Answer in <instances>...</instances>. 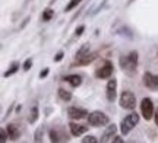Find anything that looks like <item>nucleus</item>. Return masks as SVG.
Masks as SVG:
<instances>
[{"label": "nucleus", "mask_w": 158, "mask_h": 143, "mask_svg": "<svg viewBox=\"0 0 158 143\" xmlns=\"http://www.w3.org/2000/svg\"><path fill=\"white\" fill-rule=\"evenodd\" d=\"M138 57H139V54L138 51H130L127 56H123V57H120V67L123 69V72L132 76V74H135L136 69H138Z\"/></svg>", "instance_id": "f257e3e1"}, {"label": "nucleus", "mask_w": 158, "mask_h": 143, "mask_svg": "<svg viewBox=\"0 0 158 143\" xmlns=\"http://www.w3.org/2000/svg\"><path fill=\"white\" fill-rule=\"evenodd\" d=\"M86 118H88V124L91 127H102L110 124L108 115L106 113H102V111H92Z\"/></svg>", "instance_id": "f03ea898"}, {"label": "nucleus", "mask_w": 158, "mask_h": 143, "mask_svg": "<svg viewBox=\"0 0 158 143\" xmlns=\"http://www.w3.org/2000/svg\"><path fill=\"white\" fill-rule=\"evenodd\" d=\"M139 123V114L138 113H130L129 115H126L123 120L120 121V132L123 136L129 134L132 132V129Z\"/></svg>", "instance_id": "7ed1b4c3"}, {"label": "nucleus", "mask_w": 158, "mask_h": 143, "mask_svg": "<svg viewBox=\"0 0 158 143\" xmlns=\"http://www.w3.org/2000/svg\"><path fill=\"white\" fill-rule=\"evenodd\" d=\"M118 104L123 109H132L136 108V97L132 91H123L120 93V98H118Z\"/></svg>", "instance_id": "20e7f679"}, {"label": "nucleus", "mask_w": 158, "mask_h": 143, "mask_svg": "<svg viewBox=\"0 0 158 143\" xmlns=\"http://www.w3.org/2000/svg\"><path fill=\"white\" fill-rule=\"evenodd\" d=\"M48 137L51 143H68L70 140V136L63 127H51L48 130Z\"/></svg>", "instance_id": "39448f33"}, {"label": "nucleus", "mask_w": 158, "mask_h": 143, "mask_svg": "<svg viewBox=\"0 0 158 143\" xmlns=\"http://www.w3.org/2000/svg\"><path fill=\"white\" fill-rule=\"evenodd\" d=\"M141 114L147 121H149L155 114V108H154V102L151 98H143L141 101Z\"/></svg>", "instance_id": "423d86ee"}, {"label": "nucleus", "mask_w": 158, "mask_h": 143, "mask_svg": "<svg viewBox=\"0 0 158 143\" xmlns=\"http://www.w3.org/2000/svg\"><path fill=\"white\" fill-rule=\"evenodd\" d=\"M113 63L107 60L106 63L102 64L101 67H98L95 70V77L97 79H110L111 77V74H113Z\"/></svg>", "instance_id": "0eeeda50"}, {"label": "nucleus", "mask_w": 158, "mask_h": 143, "mask_svg": "<svg viewBox=\"0 0 158 143\" xmlns=\"http://www.w3.org/2000/svg\"><path fill=\"white\" fill-rule=\"evenodd\" d=\"M142 80H143L145 88L151 89V91H158V74H152L149 72H145L143 76H142Z\"/></svg>", "instance_id": "6e6552de"}, {"label": "nucleus", "mask_w": 158, "mask_h": 143, "mask_svg": "<svg viewBox=\"0 0 158 143\" xmlns=\"http://www.w3.org/2000/svg\"><path fill=\"white\" fill-rule=\"evenodd\" d=\"M106 97H107L108 102H114L117 98V80L114 77L113 79L110 77V80H108L107 88H106Z\"/></svg>", "instance_id": "1a4fd4ad"}, {"label": "nucleus", "mask_w": 158, "mask_h": 143, "mask_svg": "<svg viewBox=\"0 0 158 143\" xmlns=\"http://www.w3.org/2000/svg\"><path fill=\"white\" fill-rule=\"evenodd\" d=\"M68 115H69V118H72V120H81V118L88 117V115H89V113H88L85 108L69 107V108H68Z\"/></svg>", "instance_id": "9d476101"}, {"label": "nucleus", "mask_w": 158, "mask_h": 143, "mask_svg": "<svg viewBox=\"0 0 158 143\" xmlns=\"http://www.w3.org/2000/svg\"><path fill=\"white\" fill-rule=\"evenodd\" d=\"M117 133V126L116 124H108V127L104 130V133L101 134V139H100V143H108L111 139L116 136Z\"/></svg>", "instance_id": "9b49d317"}, {"label": "nucleus", "mask_w": 158, "mask_h": 143, "mask_svg": "<svg viewBox=\"0 0 158 143\" xmlns=\"http://www.w3.org/2000/svg\"><path fill=\"white\" fill-rule=\"evenodd\" d=\"M69 130H70V134H72V136L78 137V136H82V134H85V133L88 132V127L82 126V124H78V123H75V121H70V123H69Z\"/></svg>", "instance_id": "f8f14e48"}, {"label": "nucleus", "mask_w": 158, "mask_h": 143, "mask_svg": "<svg viewBox=\"0 0 158 143\" xmlns=\"http://www.w3.org/2000/svg\"><path fill=\"white\" fill-rule=\"evenodd\" d=\"M97 53H88L86 56H84V57H81V58H76V62H75L72 66H88L89 63H92L94 60L97 58Z\"/></svg>", "instance_id": "ddd939ff"}, {"label": "nucleus", "mask_w": 158, "mask_h": 143, "mask_svg": "<svg viewBox=\"0 0 158 143\" xmlns=\"http://www.w3.org/2000/svg\"><path fill=\"white\" fill-rule=\"evenodd\" d=\"M64 82H68L72 88H78L82 85V76L81 74H68V76H64Z\"/></svg>", "instance_id": "4468645a"}, {"label": "nucleus", "mask_w": 158, "mask_h": 143, "mask_svg": "<svg viewBox=\"0 0 158 143\" xmlns=\"http://www.w3.org/2000/svg\"><path fill=\"white\" fill-rule=\"evenodd\" d=\"M6 130H7V134H9V139H10V140H18V139L21 137V130H19L15 124H7V126H6Z\"/></svg>", "instance_id": "2eb2a0df"}, {"label": "nucleus", "mask_w": 158, "mask_h": 143, "mask_svg": "<svg viewBox=\"0 0 158 143\" xmlns=\"http://www.w3.org/2000/svg\"><path fill=\"white\" fill-rule=\"evenodd\" d=\"M40 117V109H38V105H34L31 111H29V117H28V123L29 124H34L35 121L38 120Z\"/></svg>", "instance_id": "dca6fc26"}, {"label": "nucleus", "mask_w": 158, "mask_h": 143, "mask_svg": "<svg viewBox=\"0 0 158 143\" xmlns=\"http://www.w3.org/2000/svg\"><path fill=\"white\" fill-rule=\"evenodd\" d=\"M57 95H59V98H60L62 101H64V102H68V101H70V99H72V92L66 91V89H63V88H59Z\"/></svg>", "instance_id": "f3484780"}, {"label": "nucleus", "mask_w": 158, "mask_h": 143, "mask_svg": "<svg viewBox=\"0 0 158 143\" xmlns=\"http://www.w3.org/2000/svg\"><path fill=\"white\" fill-rule=\"evenodd\" d=\"M44 127L40 126L37 127V130H35L34 133V143H43V140H44Z\"/></svg>", "instance_id": "a211bd4d"}, {"label": "nucleus", "mask_w": 158, "mask_h": 143, "mask_svg": "<svg viewBox=\"0 0 158 143\" xmlns=\"http://www.w3.org/2000/svg\"><path fill=\"white\" fill-rule=\"evenodd\" d=\"M18 70H19V63H18V62H13V63L10 64V67H9V70L3 73V77H10L12 74H15V73H16Z\"/></svg>", "instance_id": "6ab92c4d"}, {"label": "nucleus", "mask_w": 158, "mask_h": 143, "mask_svg": "<svg viewBox=\"0 0 158 143\" xmlns=\"http://www.w3.org/2000/svg\"><path fill=\"white\" fill-rule=\"evenodd\" d=\"M88 53H89V44H84V46H82L78 50V51H76L75 57H76V58H81V57H84V56H86Z\"/></svg>", "instance_id": "aec40b11"}, {"label": "nucleus", "mask_w": 158, "mask_h": 143, "mask_svg": "<svg viewBox=\"0 0 158 143\" xmlns=\"http://www.w3.org/2000/svg\"><path fill=\"white\" fill-rule=\"evenodd\" d=\"M53 16H54V10H53V9H50V7H48V9H45V10L43 12V21H44V22L51 21V19H53Z\"/></svg>", "instance_id": "412c9836"}, {"label": "nucleus", "mask_w": 158, "mask_h": 143, "mask_svg": "<svg viewBox=\"0 0 158 143\" xmlns=\"http://www.w3.org/2000/svg\"><path fill=\"white\" fill-rule=\"evenodd\" d=\"M81 3H82V0H70L68 3V6L64 7V12H70L72 9L78 7V5H81Z\"/></svg>", "instance_id": "4be33fe9"}, {"label": "nucleus", "mask_w": 158, "mask_h": 143, "mask_svg": "<svg viewBox=\"0 0 158 143\" xmlns=\"http://www.w3.org/2000/svg\"><path fill=\"white\" fill-rule=\"evenodd\" d=\"M82 143H100V139H97L95 136H92V134H88V136H85L82 139Z\"/></svg>", "instance_id": "5701e85b"}, {"label": "nucleus", "mask_w": 158, "mask_h": 143, "mask_svg": "<svg viewBox=\"0 0 158 143\" xmlns=\"http://www.w3.org/2000/svg\"><path fill=\"white\" fill-rule=\"evenodd\" d=\"M7 130H6V127L5 129H2L0 130V143H6V139H7Z\"/></svg>", "instance_id": "b1692460"}, {"label": "nucleus", "mask_w": 158, "mask_h": 143, "mask_svg": "<svg viewBox=\"0 0 158 143\" xmlns=\"http://www.w3.org/2000/svg\"><path fill=\"white\" fill-rule=\"evenodd\" d=\"M31 66H32V58H27L25 60V63H23V70L25 72H28L31 69Z\"/></svg>", "instance_id": "393cba45"}, {"label": "nucleus", "mask_w": 158, "mask_h": 143, "mask_svg": "<svg viewBox=\"0 0 158 143\" xmlns=\"http://www.w3.org/2000/svg\"><path fill=\"white\" fill-rule=\"evenodd\" d=\"M84 31H85V26H84V25H81V26H78V28H76V31H75V35H76V37H81Z\"/></svg>", "instance_id": "a878e982"}, {"label": "nucleus", "mask_w": 158, "mask_h": 143, "mask_svg": "<svg viewBox=\"0 0 158 143\" xmlns=\"http://www.w3.org/2000/svg\"><path fill=\"white\" fill-rule=\"evenodd\" d=\"M111 143H124V140L122 139V136H117V134H116V136L113 137V142Z\"/></svg>", "instance_id": "bb28decb"}, {"label": "nucleus", "mask_w": 158, "mask_h": 143, "mask_svg": "<svg viewBox=\"0 0 158 143\" xmlns=\"http://www.w3.org/2000/svg\"><path fill=\"white\" fill-rule=\"evenodd\" d=\"M62 58H63V51H59L54 56V62H62Z\"/></svg>", "instance_id": "cd10ccee"}, {"label": "nucleus", "mask_w": 158, "mask_h": 143, "mask_svg": "<svg viewBox=\"0 0 158 143\" xmlns=\"http://www.w3.org/2000/svg\"><path fill=\"white\" fill-rule=\"evenodd\" d=\"M47 74H48V69L41 70V72H40V77H41V79H44V77L47 76Z\"/></svg>", "instance_id": "c85d7f7f"}, {"label": "nucleus", "mask_w": 158, "mask_h": 143, "mask_svg": "<svg viewBox=\"0 0 158 143\" xmlns=\"http://www.w3.org/2000/svg\"><path fill=\"white\" fill-rule=\"evenodd\" d=\"M154 120H155V124H157V127H158V108L155 109V114H154Z\"/></svg>", "instance_id": "c756f323"}, {"label": "nucleus", "mask_w": 158, "mask_h": 143, "mask_svg": "<svg viewBox=\"0 0 158 143\" xmlns=\"http://www.w3.org/2000/svg\"><path fill=\"white\" fill-rule=\"evenodd\" d=\"M132 2H133V0H129V3H132Z\"/></svg>", "instance_id": "7c9ffc66"}]
</instances>
